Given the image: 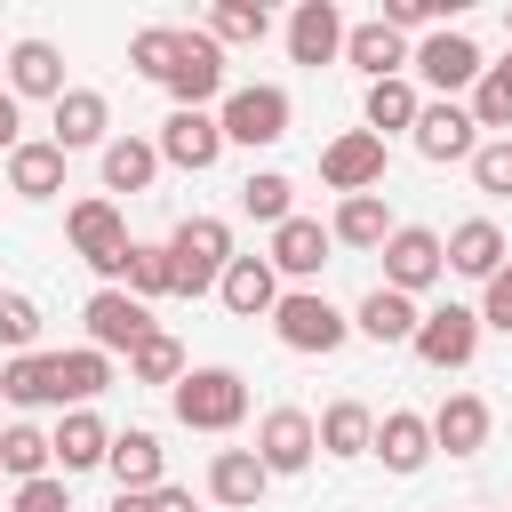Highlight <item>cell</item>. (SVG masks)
<instances>
[{
    "label": "cell",
    "instance_id": "cell-1",
    "mask_svg": "<svg viewBox=\"0 0 512 512\" xmlns=\"http://www.w3.org/2000/svg\"><path fill=\"white\" fill-rule=\"evenodd\" d=\"M184 432H240L248 416V376L240 368H184V384L168 392Z\"/></svg>",
    "mask_w": 512,
    "mask_h": 512
},
{
    "label": "cell",
    "instance_id": "cell-2",
    "mask_svg": "<svg viewBox=\"0 0 512 512\" xmlns=\"http://www.w3.org/2000/svg\"><path fill=\"white\" fill-rule=\"evenodd\" d=\"M168 264H176V296H208L232 272V224L224 216H184L168 232Z\"/></svg>",
    "mask_w": 512,
    "mask_h": 512
},
{
    "label": "cell",
    "instance_id": "cell-3",
    "mask_svg": "<svg viewBox=\"0 0 512 512\" xmlns=\"http://www.w3.org/2000/svg\"><path fill=\"white\" fill-rule=\"evenodd\" d=\"M64 240H72V256L88 264V272H104V288H120L128 280V224H120V208L112 200H72V216H64Z\"/></svg>",
    "mask_w": 512,
    "mask_h": 512
},
{
    "label": "cell",
    "instance_id": "cell-4",
    "mask_svg": "<svg viewBox=\"0 0 512 512\" xmlns=\"http://www.w3.org/2000/svg\"><path fill=\"white\" fill-rule=\"evenodd\" d=\"M408 72H416V80H424L432 96H448V104H456L464 88H480L488 56H480V40H472V32H456V24H448V32H424V40H416Z\"/></svg>",
    "mask_w": 512,
    "mask_h": 512
},
{
    "label": "cell",
    "instance_id": "cell-5",
    "mask_svg": "<svg viewBox=\"0 0 512 512\" xmlns=\"http://www.w3.org/2000/svg\"><path fill=\"white\" fill-rule=\"evenodd\" d=\"M160 88L176 96V112H208L216 96H232V88H224V48L208 40V24H200V32H192V24L176 32V64H168Z\"/></svg>",
    "mask_w": 512,
    "mask_h": 512
},
{
    "label": "cell",
    "instance_id": "cell-6",
    "mask_svg": "<svg viewBox=\"0 0 512 512\" xmlns=\"http://www.w3.org/2000/svg\"><path fill=\"white\" fill-rule=\"evenodd\" d=\"M216 120H224V144L264 152V144H280V136H288V88L248 80V88H232V96L216 104Z\"/></svg>",
    "mask_w": 512,
    "mask_h": 512
},
{
    "label": "cell",
    "instance_id": "cell-7",
    "mask_svg": "<svg viewBox=\"0 0 512 512\" xmlns=\"http://www.w3.org/2000/svg\"><path fill=\"white\" fill-rule=\"evenodd\" d=\"M272 336H280L288 352H336V344L352 336V320H344L320 288H288V296L272 304Z\"/></svg>",
    "mask_w": 512,
    "mask_h": 512
},
{
    "label": "cell",
    "instance_id": "cell-8",
    "mask_svg": "<svg viewBox=\"0 0 512 512\" xmlns=\"http://www.w3.org/2000/svg\"><path fill=\"white\" fill-rule=\"evenodd\" d=\"M256 456H264L272 480L304 472V464L320 456V416H312V408H264V416H256Z\"/></svg>",
    "mask_w": 512,
    "mask_h": 512
},
{
    "label": "cell",
    "instance_id": "cell-9",
    "mask_svg": "<svg viewBox=\"0 0 512 512\" xmlns=\"http://www.w3.org/2000/svg\"><path fill=\"white\" fill-rule=\"evenodd\" d=\"M440 272H448V240H440L432 224H400V232L384 240V288H400V296H424Z\"/></svg>",
    "mask_w": 512,
    "mask_h": 512
},
{
    "label": "cell",
    "instance_id": "cell-10",
    "mask_svg": "<svg viewBox=\"0 0 512 512\" xmlns=\"http://www.w3.org/2000/svg\"><path fill=\"white\" fill-rule=\"evenodd\" d=\"M320 184L328 192H376L384 184V136H368V128H344V136H328L320 144Z\"/></svg>",
    "mask_w": 512,
    "mask_h": 512
},
{
    "label": "cell",
    "instance_id": "cell-11",
    "mask_svg": "<svg viewBox=\"0 0 512 512\" xmlns=\"http://www.w3.org/2000/svg\"><path fill=\"white\" fill-rule=\"evenodd\" d=\"M416 152L432 160V168H448V160H472L480 152V120H472V104H448V96H432L424 112H416Z\"/></svg>",
    "mask_w": 512,
    "mask_h": 512
},
{
    "label": "cell",
    "instance_id": "cell-12",
    "mask_svg": "<svg viewBox=\"0 0 512 512\" xmlns=\"http://www.w3.org/2000/svg\"><path fill=\"white\" fill-rule=\"evenodd\" d=\"M480 352V312L472 304H432L424 328H416V360L424 368H472Z\"/></svg>",
    "mask_w": 512,
    "mask_h": 512
},
{
    "label": "cell",
    "instance_id": "cell-13",
    "mask_svg": "<svg viewBox=\"0 0 512 512\" xmlns=\"http://www.w3.org/2000/svg\"><path fill=\"white\" fill-rule=\"evenodd\" d=\"M48 144L72 160V152H104L112 144V104H104V88H64L56 96V120H48Z\"/></svg>",
    "mask_w": 512,
    "mask_h": 512
},
{
    "label": "cell",
    "instance_id": "cell-14",
    "mask_svg": "<svg viewBox=\"0 0 512 512\" xmlns=\"http://www.w3.org/2000/svg\"><path fill=\"white\" fill-rule=\"evenodd\" d=\"M80 320H88V344H96V352H136V344L152 336V304H136L128 288H96Z\"/></svg>",
    "mask_w": 512,
    "mask_h": 512
},
{
    "label": "cell",
    "instance_id": "cell-15",
    "mask_svg": "<svg viewBox=\"0 0 512 512\" xmlns=\"http://www.w3.org/2000/svg\"><path fill=\"white\" fill-rule=\"evenodd\" d=\"M160 160L208 176V168L224 160V120H216V112H168V120H160Z\"/></svg>",
    "mask_w": 512,
    "mask_h": 512
},
{
    "label": "cell",
    "instance_id": "cell-16",
    "mask_svg": "<svg viewBox=\"0 0 512 512\" xmlns=\"http://www.w3.org/2000/svg\"><path fill=\"white\" fill-rule=\"evenodd\" d=\"M328 248H336V232L320 224V216H288V224H272V272L280 280H320V264H328Z\"/></svg>",
    "mask_w": 512,
    "mask_h": 512
},
{
    "label": "cell",
    "instance_id": "cell-17",
    "mask_svg": "<svg viewBox=\"0 0 512 512\" xmlns=\"http://www.w3.org/2000/svg\"><path fill=\"white\" fill-rule=\"evenodd\" d=\"M376 456H384V472H424L440 448H432V416H416V408H384L376 416Z\"/></svg>",
    "mask_w": 512,
    "mask_h": 512
},
{
    "label": "cell",
    "instance_id": "cell-18",
    "mask_svg": "<svg viewBox=\"0 0 512 512\" xmlns=\"http://www.w3.org/2000/svg\"><path fill=\"white\" fill-rule=\"evenodd\" d=\"M344 16H336V0H296V16H288V56L296 64H336L344 56Z\"/></svg>",
    "mask_w": 512,
    "mask_h": 512
},
{
    "label": "cell",
    "instance_id": "cell-19",
    "mask_svg": "<svg viewBox=\"0 0 512 512\" xmlns=\"http://www.w3.org/2000/svg\"><path fill=\"white\" fill-rule=\"evenodd\" d=\"M216 296H224V312H240V320H272V304H280L288 288H280L272 256H232V272L216 280Z\"/></svg>",
    "mask_w": 512,
    "mask_h": 512
},
{
    "label": "cell",
    "instance_id": "cell-20",
    "mask_svg": "<svg viewBox=\"0 0 512 512\" xmlns=\"http://www.w3.org/2000/svg\"><path fill=\"white\" fill-rule=\"evenodd\" d=\"M408 56H416V48H408L384 16H368V24H352V32H344V64H360V72H368V88H376V80H400V72H408Z\"/></svg>",
    "mask_w": 512,
    "mask_h": 512
},
{
    "label": "cell",
    "instance_id": "cell-21",
    "mask_svg": "<svg viewBox=\"0 0 512 512\" xmlns=\"http://www.w3.org/2000/svg\"><path fill=\"white\" fill-rule=\"evenodd\" d=\"M504 256H512V248H504L496 216H464V224L448 232V272H464V280H480V288L504 272Z\"/></svg>",
    "mask_w": 512,
    "mask_h": 512
},
{
    "label": "cell",
    "instance_id": "cell-22",
    "mask_svg": "<svg viewBox=\"0 0 512 512\" xmlns=\"http://www.w3.org/2000/svg\"><path fill=\"white\" fill-rule=\"evenodd\" d=\"M488 400L480 392H448L440 408H432V448H448V456H480L488 448Z\"/></svg>",
    "mask_w": 512,
    "mask_h": 512
},
{
    "label": "cell",
    "instance_id": "cell-23",
    "mask_svg": "<svg viewBox=\"0 0 512 512\" xmlns=\"http://www.w3.org/2000/svg\"><path fill=\"white\" fill-rule=\"evenodd\" d=\"M264 488H272V472H264L256 448H216V456H208V496H216V504L248 512V504H264Z\"/></svg>",
    "mask_w": 512,
    "mask_h": 512
},
{
    "label": "cell",
    "instance_id": "cell-24",
    "mask_svg": "<svg viewBox=\"0 0 512 512\" xmlns=\"http://www.w3.org/2000/svg\"><path fill=\"white\" fill-rule=\"evenodd\" d=\"M8 96L24 104V96H64V48L56 40H16L8 48Z\"/></svg>",
    "mask_w": 512,
    "mask_h": 512
},
{
    "label": "cell",
    "instance_id": "cell-25",
    "mask_svg": "<svg viewBox=\"0 0 512 512\" xmlns=\"http://www.w3.org/2000/svg\"><path fill=\"white\" fill-rule=\"evenodd\" d=\"M352 328H360L368 344H416L424 312H416V296H400V288H368L360 312H352Z\"/></svg>",
    "mask_w": 512,
    "mask_h": 512
},
{
    "label": "cell",
    "instance_id": "cell-26",
    "mask_svg": "<svg viewBox=\"0 0 512 512\" xmlns=\"http://www.w3.org/2000/svg\"><path fill=\"white\" fill-rule=\"evenodd\" d=\"M160 464H168L160 432H112V456H104V472L120 480V496H152V488H160Z\"/></svg>",
    "mask_w": 512,
    "mask_h": 512
},
{
    "label": "cell",
    "instance_id": "cell-27",
    "mask_svg": "<svg viewBox=\"0 0 512 512\" xmlns=\"http://www.w3.org/2000/svg\"><path fill=\"white\" fill-rule=\"evenodd\" d=\"M8 192H16V200H56V192H64V152H56L48 136H24V144L8 152Z\"/></svg>",
    "mask_w": 512,
    "mask_h": 512
},
{
    "label": "cell",
    "instance_id": "cell-28",
    "mask_svg": "<svg viewBox=\"0 0 512 512\" xmlns=\"http://www.w3.org/2000/svg\"><path fill=\"white\" fill-rule=\"evenodd\" d=\"M0 400H16V408H64L56 352H16V360L0 368Z\"/></svg>",
    "mask_w": 512,
    "mask_h": 512
},
{
    "label": "cell",
    "instance_id": "cell-29",
    "mask_svg": "<svg viewBox=\"0 0 512 512\" xmlns=\"http://www.w3.org/2000/svg\"><path fill=\"white\" fill-rule=\"evenodd\" d=\"M320 456H376V408L368 400H328L320 408Z\"/></svg>",
    "mask_w": 512,
    "mask_h": 512
},
{
    "label": "cell",
    "instance_id": "cell-30",
    "mask_svg": "<svg viewBox=\"0 0 512 512\" xmlns=\"http://www.w3.org/2000/svg\"><path fill=\"white\" fill-rule=\"evenodd\" d=\"M48 440H56V464H64V480H72V472H96V464L112 456V432H104V416H96V408H72V416H64Z\"/></svg>",
    "mask_w": 512,
    "mask_h": 512
},
{
    "label": "cell",
    "instance_id": "cell-31",
    "mask_svg": "<svg viewBox=\"0 0 512 512\" xmlns=\"http://www.w3.org/2000/svg\"><path fill=\"white\" fill-rule=\"evenodd\" d=\"M328 232L344 240V248H384L400 224H392V208H384V192H352V200H336V216H328Z\"/></svg>",
    "mask_w": 512,
    "mask_h": 512
},
{
    "label": "cell",
    "instance_id": "cell-32",
    "mask_svg": "<svg viewBox=\"0 0 512 512\" xmlns=\"http://www.w3.org/2000/svg\"><path fill=\"white\" fill-rule=\"evenodd\" d=\"M152 176H160V144H144V136L104 144V192H152Z\"/></svg>",
    "mask_w": 512,
    "mask_h": 512
},
{
    "label": "cell",
    "instance_id": "cell-33",
    "mask_svg": "<svg viewBox=\"0 0 512 512\" xmlns=\"http://www.w3.org/2000/svg\"><path fill=\"white\" fill-rule=\"evenodd\" d=\"M48 464H56V440L40 432V424H0V472L24 488V480H48Z\"/></svg>",
    "mask_w": 512,
    "mask_h": 512
},
{
    "label": "cell",
    "instance_id": "cell-34",
    "mask_svg": "<svg viewBox=\"0 0 512 512\" xmlns=\"http://www.w3.org/2000/svg\"><path fill=\"white\" fill-rule=\"evenodd\" d=\"M264 32H272V8L264 0H216L208 8V40L216 48H264Z\"/></svg>",
    "mask_w": 512,
    "mask_h": 512
},
{
    "label": "cell",
    "instance_id": "cell-35",
    "mask_svg": "<svg viewBox=\"0 0 512 512\" xmlns=\"http://www.w3.org/2000/svg\"><path fill=\"white\" fill-rule=\"evenodd\" d=\"M56 384H64V400H72V408H88L96 392H112V352H96V344L56 352Z\"/></svg>",
    "mask_w": 512,
    "mask_h": 512
},
{
    "label": "cell",
    "instance_id": "cell-36",
    "mask_svg": "<svg viewBox=\"0 0 512 512\" xmlns=\"http://www.w3.org/2000/svg\"><path fill=\"white\" fill-rule=\"evenodd\" d=\"M416 112H424V96H416V80H408V72H400V80H376V88H368V136L416 128Z\"/></svg>",
    "mask_w": 512,
    "mask_h": 512
},
{
    "label": "cell",
    "instance_id": "cell-37",
    "mask_svg": "<svg viewBox=\"0 0 512 512\" xmlns=\"http://www.w3.org/2000/svg\"><path fill=\"white\" fill-rule=\"evenodd\" d=\"M136 304H152V296H176V264H168V240H136L128 248V280H120Z\"/></svg>",
    "mask_w": 512,
    "mask_h": 512
},
{
    "label": "cell",
    "instance_id": "cell-38",
    "mask_svg": "<svg viewBox=\"0 0 512 512\" xmlns=\"http://www.w3.org/2000/svg\"><path fill=\"white\" fill-rule=\"evenodd\" d=\"M128 376H136V384H168V392H176V384H184V344H176L168 328H152V336L128 352Z\"/></svg>",
    "mask_w": 512,
    "mask_h": 512
},
{
    "label": "cell",
    "instance_id": "cell-39",
    "mask_svg": "<svg viewBox=\"0 0 512 512\" xmlns=\"http://www.w3.org/2000/svg\"><path fill=\"white\" fill-rule=\"evenodd\" d=\"M240 208H248L256 224H288V216H296V184H288L280 168H256V176L240 184Z\"/></svg>",
    "mask_w": 512,
    "mask_h": 512
},
{
    "label": "cell",
    "instance_id": "cell-40",
    "mask_svg": "<svg viewBox=\"0 0 512 512\" xmlns=\"http://www.w3.org/2000/svg\"><path fill=\"white\" fill-rule=\"evenodd\" d=\"M472 120H480V128H512V56L480 72V88H472Z\"/></svg>",
    "mask_w": 512,
    "mask_h": 512
},
{
    "label": "cell",
    "instance_id": "cell-41",
    "mask_svg": "<svg viewBox=\"0 0 512 512\" xmlns=\"http://www.w3.org/2000/svg\"><path fill=\"white\" fill-rule=\"evenodd\" d=\"M176 32H184V24H144V32L128 40V64H136L144 80H168V64H176Z\"/></svg>",
    "mask_w": 512,
    "mask_h": 512
},
{
    "label": "cell",
    "instance_id": "cell-42",
    "mask_svg": "<svg viewBox=\"0 0 512 512\" xmlns=\"http://www.w3.org/2000/svg\"><path fill=\"white\" fill-rule=\"evenodd\" d=\"M448 16H456V0H384V24L408 40V32H448Z\"/></svg>",
    "mask_w": 512,
    "mask_h": 512
},
{
    "label": "cell",
    "instance_id": "cell-43",
    "mask_svg": "<svg viewBox=\"0 0 512 512\" xmlns=\"http://www.w3.org/2000/svg\"><path fill=\"white\" fill-rule=\"evenodd\" d=\"M472 184H480L488 200H512V136H488V144L472 152Z\"/></svg>",
    "mask_w": 512,
    "mask_h": 512
},
{
    "label": "cell",
    "instance_id": "cell-44",
    "mask_svg": "<svg viewBox=\"0 0 512 512\" xmlns=\"http://www.w3.org/2000/svg\"><path fill=\"white\" fill-rule=\"evenodd\" d=\"M32 336H40V304L16 296V288H0V344L8 352H32Z\"/></svg>",
    "mask_w": 512,
    "mask_h": 512
},
{
    "label": "cell",
    "instance_id": "cell-45",
    "mask_svg": "<svg viewBox=\"0 0 512 512\" xmlns=\"http://www.w3.org/2000/svg\"><path fill=\"white\" fill-rule=\"evenodd\" d=\"M8 512H72V488H64V480H56V472H48V480H24V488H16V504H8Z\"/></svg>",
    "mask_w": 512,
    "mask_h": 512
},
{
    "label": "cell",
    "instance_id": "cell-46",
    "mask_svg": "<svg viewBox=\"0 0 512 512\" xmlns=\"http://www.w3.org/2000/svg\"><path fill=\"white\" fill-rule=\"evenodd\" d=\"M480 328H504V336H512V264L488 280V296H480Z\"/></svg>",
    "mask_w": 512,
    "mask_h": 512
},
{
    "label": "cell",
    "instance_id": "cell-47",
    "mask_svg": "<svg viewBox=\"0 0 512 512\" xmlns=\"http://www.w3.org/2000/svg\"><path fill=\"white\" fill-rule=\"evenodd\" d=\"M144 512H200V504H192V488H168V480H160V488L144 496Z\"/></svg>",
    "mask_w": 512,
    "mask_h": 512
},
{
    "label": "cell",
    "instance_id": "cell-48",
    "mask_svg": "<svg viewBox=\"0 0 512 512\" xmlns=\"http://www.w3.org/2000/svg\"><path fill=\"white\" fill-rule=\"evenodd\" d=\"M16 128H24V112H16V96H8V88H0V160H8V152H16V144H24V136H16Z\"/></svg>",
    "mask_w": 512,
    "mask_h": 512
},
{
    "label": "cell",
    "instance_id": "cell-49",
    "mask_svg": "<svg viewBox=\"0 0 512 512\" xmlns=\"http://www.w3.org/2000/svg\"><path fill=\"white\" fill-rule=\"evenodd\" d=\"M112 512H144V496H112Z\"/></svg>",
    "mask_w": 512,
    "mask_h": 512
},
{
    "label": "cell",
    "instance_id": "cell-50",
    "mask_svg": "<svg viewBox=\"0 0 512 512\" xmlns=\"http://www.w3.org/2000/svg\"><path fill=\"white\" fill-rule=\"evenodd\" d=\"M504 32H512V8H504Z\"/></svg>",
    "mask_w": 512,
    "mask_h": 512
},
{
    "label": "cell",
    "instance_id": "cell-51",
    "mask_svg": "<svg viewBox=\"0 0 512 512\" xmlns=\"http://www.w3.org/2000/svg\"><path fill=\"white\" fill-rule=\"evenodd\" d=\"M0 72H8V48H0Z\"/></svg>",
    "mask_w": 512,
    "mask_h": 512
}]
</instances>
